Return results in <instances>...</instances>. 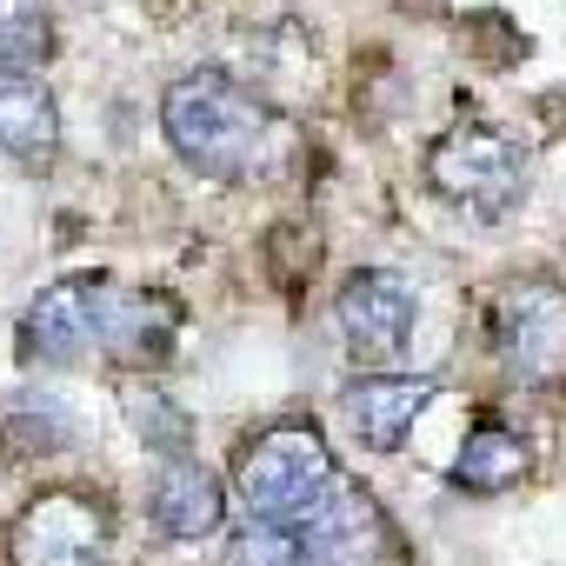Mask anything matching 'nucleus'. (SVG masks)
I'll return each instance as SVG.
<instances>
[{
    "label": "nucleus",
    "mask_w": 566,
    "mask_h": 566,
    "mask_svg": "<svg viewBox=\"0 0 566 566\" xmlns=\"http://www.w3.org/2000/svg\"><path fill=\"white\" fill-rule=\"evenodd\" d=\"M526 460H533V453H526V440H520L513 427L480 420V427L467 433L460 460H453V486H467V493H506V486H520Z\"/></svg>",
    "instance_id": "13"
},
{
    "label": "nucleus",
    "mask_w": 566,
    "mask_h": 566,
    "mask_svg": "<svg viewBox=\"0 0 566 566\" xmlns=\"http://www.w3.org/2000/svg\"><path fill=\"white\" fill-rule=\"evenodd\" d=\"M54 54V14L41 0H0V67H41Z\"/></svg>",
    "instance_id": "14"
},
{
    "label": "nucleus",
    "mask_w": 566,
    "mask_h": 566,
    "mask_svg": "<svg viewBox=\"0 0 566 566\" xmlns=\"http://www.w3.org/2000/svg\"><path fill=\"white\" fill-rule=\"evenodd\" d=\"M160 127L174 154L207 180H247L273 140V114L227 74H180L160 94Z\"/></svg>",
    "instance_id": "1"
},
{
    "label": "nucleus",
    "mask_w": 566,
    "mask_h": 566,
    "mask_svg": "<svg viewBox=\"0 0 566 566\" xmlns=\"http://www.w3.org/2000/svg\"><path fill=\"white\" fill-rule=\"evenodd\" d=\"M334 321H340L354 360H394L407 347L413 321H420V301H413V287H407L400 273L360 266V273H347V287L334 301Z\"/></svg>",
    "instance_id": "6"
},
{
    "label": "nucleus",
    "mask_w": 566,
    "mask_h": 566,
    "mask_svg": "<svg viewBox=\"0 0 566 566\" xmlns=\"http://www.w3.org/2000/svg\"><path fill=\"white\" fill-rule=\"evenodd\" d=\"M147 520L167 539H207L227 520V480L200 460H160V473L147 486Z\"/></svg>",
    "instance_id": "11"
},
{
    "label": "nucleus",
    "mask_w": 566,
    "mask_h": 566,
    "mask_svg": "<svg viewBox=\"0 0 566 566\" xmlns=\"http://www.w3.org/2000/svg\"><path fill=\"white\" fill-rule=\"evenodd\" d=\"M127 400V420H134V433L154 447V453H167V460H187V413L160 394V387H134V394H120Z\"/></svg>",
    "instance_id": "15"
},
{
    "label": "nucleus",
    "mask_w": 566,
    "mask_h": 566,
    "mask_svg": "<svg viewBox=\"0 0 566 566\" xmlns=\"http://www.w3.org/2000/svg\"><path fill=\"white\" fill-rule=\"evenodd\" d=\"M294 533H307V546H314L327 566H387V553H394L387 513H380V500H374L360 480H340L334 500H327L314 520H301Z\"/></svg>",
    "instance_id": "9"
},
{
    "label": "nucleus",
    "mask_w": 566,
    "mask_h": 566,
    "mask_svg": "<svg viewBox=\"0 0 566 566\" xmlns=\"http://www.w3.org/2000/svg\"><path fill=\"white\" fill-rule=\"evenodd\" d=\"M21 354L41 367H74L101 354V280H54L21 321Z\"/></svg>",
    "instance_id": "7"
},
{
    "label": "nucleus",
    "mask_w": 566,
    "mask_h": 566,
    "mask_svg": "<svg viewBox=\"0 0 566 566\" xmlns=\"http://www.w3.org/2000/svg\"><path fill=\"white\" fill-rule=\"evenodd\" d=\"M180 334V307L147 287H120L101 280V354L120 367H167Z\"/></svg>",
    "instance_id": "8"
},
{
    "label": "nucleus",
    "mask_w": 566,
    "mask_h": 566,
    "mask_svg": "<svg viewBox=\"0 0 566 566\" xmlns=\"http://www.w3.org/2000/svg\"><path fill=\"white\" fill-rule=\"evenodd\" d=\"M233 566H327L314 546H307V533H294V526H266V520H247L240 533H233Z\"/></svg>",
    "instance_id": "16"
},
{
    "label": "nucleus",
    "mask_w": 566,
    "mask_h": 566,
    "mask_svg": "<svg viewBox=\"0 0 566 566\" xmlns=\"http://www.w3.org/2000/svg\"><path fill=\"white\" fill-rule=\"evenodd\" d=\"M340 480L347 473L327 453V440L314 427H294V420L253 433L240 447V460H233V493H240L247 520H266V526H301V520H314L334 500Z\"/></svg>",
    "instance_id": "2"
},
{
    "label": "nucleus",
    "mask_w": 566,
    "mask_h": 566,
    "mask_svg": "<svg viewBox=\"0 0 566 566\" xmlns=\"http://www.w3.org/2000/svg\"><path fill=\"white\" fill-rule=\"evenodd\" d=\"M427 180L467 213H506L526 187V147L486 120H467L427 147Z\"/></svg>",
    "instance_id": "3"
},
{
    "label": "nucleus",
    "mask_w": 566,
    "mask_h": 566,
    "mask_svg": "<svg viewBox=\"0 0 566 566\" xmlns=\"http://www.w3.org/2000/svg\"><path fill=\"white\" fill-rule=\"evenodd\" d=\"M61 147V107L34 74H0V154L48 160Z\"/></svg>",
    "instance_id": "12"
},
{
    "label": "nucleus",
    "mask_w": 566,
    "mask_h": 566,
    "mask_svg": "<svg viewBox=\"0 0 566 566\" xmlns=\"http://www.w3.org/2000/svg\"><path fill=\"white\" fill-rule=\"evenodd\" d=\"M486 340L500 367L526 387L566 380V287L553 280H513L486 307Z\"/></svg>",
    "instance_id": "4"
},
{
    "label": "nucleus",
    "mask_w": 566,
    "mask_h": 566,
    "mask_svg": "<svg viewBox=\"0 0 566 566\" xmlns=\"http://www.w3.org/2000/svg\"><path fill=\"white\" fill-rule=\"evenodd\" d=\"M427 407H433V380L427 374H360L347 387V427L374 453H394Z\"/></svg>",
    "instance_id": "10"
},
{
    "label": "nucleus",
    "mask_w": 566,
    "mask_h": 566,
    "mask_svg": "<svg viewBox=\"0 0 566 566\" xmlns=\"http://www.w3.org/2000/svg\"><path fill=\"white\" fill-rule=\"evenodd\" d=\"M14 566H107V506L94 493H41L8 526Z\"/></svg>",
    "instance_id": "5"
}]
</instances>
